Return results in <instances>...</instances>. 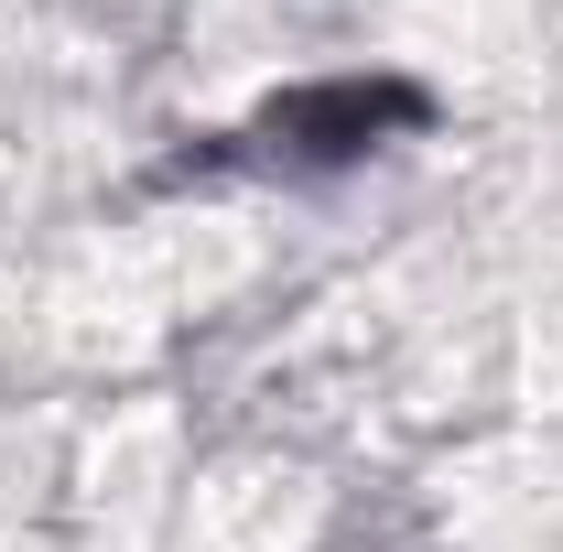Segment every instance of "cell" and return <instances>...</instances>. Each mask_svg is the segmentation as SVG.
<instances>
[{"label":"cell","instance_id":"6da1fadb","mask_svg":"<svg viewBox=\"0 0 563 552\" xmlns=\"http://www.w3.org/2000/svg\"><path fill=\"white\" fill-rule=\"evenodd\" d=\"M422 120H433V87H412V76H314V87H282L261 120L217 131L196 163H207V174H282V185H325V174L368 163L379 141L422 131Z\"/></svg>","mask_w":563,"mask_h":552}]
</instances>
